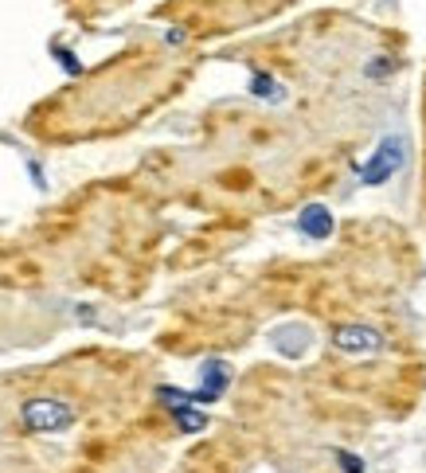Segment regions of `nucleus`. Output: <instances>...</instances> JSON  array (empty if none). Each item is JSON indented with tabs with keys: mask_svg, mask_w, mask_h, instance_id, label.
I'll list each match as a JSON object with an SVG mask.
<instances>
[{
	"mask_svg": "<svg viewBox=\"0 0 426 473\" xmlns=\"http://www.w3.org/2000/svg\"><path fill=\"white\" fill-rule=\"evenodd\" d=\"M24 422H28V430H63V427H71V419H75V411L67 407L63 399H52V396H39V399H28L24 403Z\"/></svg>",
	"mask_w": 426,
	"mask_h": 473,
	"instance_id": "1",
	"label": "nucleus"
}]
</instances>
